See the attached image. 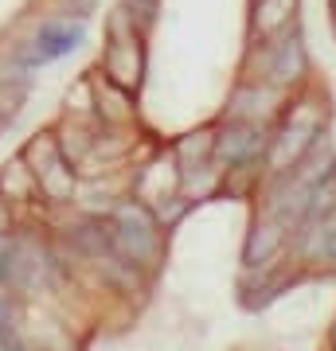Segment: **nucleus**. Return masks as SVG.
<instances>
[{
    "instance_id": "6e6552de",
    "label": "nucleus",
    "mask_w": 336,
    "mask_h": 351,
    "mask_svg": "<svg viewBox=\"0 0 336 351\" xmlns=\"http://www.w3.org/2000/svg\"><path fill=\"white\" fill-rule=\"evenodd\" d=\"M90 86H94V113H98L102 125L129 129L133 121H137V101H133V90L110 82L102 71L90 75Z\"/></svg>"
},
{
    "instance_id": "7ed1b4c3",
    "label": "nucleus",
    "mask_w": 336,
    "mask_h": 351,
    "mask_svg": "<svg viewBox=\"0 0 336 351\" xmlns=\"http://www.w3.org/2000/svg\"><path fill=\"white\" fill-rule=\"evenodd\" d=\"M110 234H113V250L122 254L133 269L137 265H153L161 258V223H157V215L141 199L113 203Z\"/></svg>"
},
{
    "instance_id": "423d86ee",
    "label": "nucleus",
    "mask_w": 336,
    "mask_h": 351,
    "mask_svg": "<svg viewBox=\"0 0 336 351\" xmlns=\"http://www.w3.org/2000/svg\"><path fill=\"white\" fill-rule=\"evenodd\" d=\"M266 149H270V129L250 125V121H231L223 117L215 125V149L212 160L227 172H238V168H266Z\"/></svg>"
},
{
    "instance_id": "20e7f679",
    "label": "nucleus",
    "mask_w": 336,
    "mask_h": 351,
    "mask_svg": "<svg viewBox=\"0 0 336 351\" xmlns=\"http://www.w3.org/2000/svg\"><path fill=\"white\" fill-rule=\"evenodd\" d=\"M20 156H24V164L32 168V176H36L39 199H47V203H55V207H63V203H71L78 195V172H75V164L63 156L55 129L36 133V137L24 145V152H20Z\"/></svg>"
},
{
    "instance_id": "1a4fd4ad",
    "label": "nucleus",
    "mask_w": 336,
    "mask_h": 351,
    "mask_svg": "<svg viewBox=\"0 0 336 351\" xmlns=\"http://www.w3.org/2000/svg\"><path fill=\"white\" fill-rule=\"evenodd\" d=\"M176 188H180V164H176V156L168 152V156H161V160L145 164L137 172V184H133V191H137V199L145 203V207H157V203L172 199Z\"/></svg>"
},
{
    "instance_id": "f257e3e1",
    "label": "nucleus",
    "mask_w": 336,
    "mask_h": 351,
    "mask_svg": "<svg viewBox=\"0 0 336 351\" xmlns=\"http://www.w3.org/2000/svg\"><path fill=\"white\" fill-rule=\"evenodd\" d=\"M309 43H305V32L301 24L278 32V36L266 39H250V51L243 59V75L247 78H262L270 86L286 90V94H298L305 82H309Z\"/></svg>"
},
{
    "instance_id": "aec40b11",
    "label": "nucleus",
    "mask_w": 336,
    "mask_h": 351,
    "mask_svg": "<svg viewBox=\"0 0 336 351\" xmlns=\"http://www.w3.org/2000/svg\"><path fill=\"white\" fill-rule=\"evenodd\" d=\"M333 36H336V20H333Z\"/></svg>"
},
{
    "instance_id": "f03ea898",
    "label": "nucleus",
    "mask_w": 336,
    "mask_h": 351,
    "mask_svg": "<svg viewBox=\"0 0 336 351\" xmlns=\"http://www.w3.org/2000/svg\"><path fill=\"white\" fill-rule=\"evenodd\" d=\"M145 27L125 12L122 4H113L106 12V43H102V63L98 71L110 82L137 94L145 82Z\"/></svg>"
},
{
    "instance_id": "a211bd4d",
    "label": "nucleus",
    "mask_w": 336,
    "mask_h": 351,
    "mask_svg": "<svg viewBox=\"0 0 336 351\" xmlns=\"http://www.w3.org/2000/svg\"><path fill=\"white\" fill-rule=\"evenodd\" d=\"M328 16H333V20H336V0H328Z\"/></svg>"
},
{
    "instance_id": "9b49d317",
    "label": "nucleus",
    "mask_w": 336,
    "mask_h": 351,
    "mask_svg": "<svg viewBox=\"0 0 336 351\" xmlns=\"http://www.w3.org/2000/svg\"><path fill=\"white\" fill-rule=\"evenodd\" d=\"M282 242H286V226L278 223L274 215H266V219L254 226V234L247 239V265H250V269L270 265V262H274V254L282 250Z\"/></svg>"
},
{
    "instance_id": "4468645a",
    "label": "nucleus",
    "mask_w": 336,
    "mask_h": 351,
    "mask_svg": "<svg viewBox=\"0 0 336 351\" xmlns=\"http://www.w3.org/2000/svg\"><path fill=\"white\" fill-rule=\"evenodd\" d=\"M32 75H36V71H32L12 47H0V86L32 90Z\"/></svg>"
},
{
    "instance_id": "2eb2a0df",
    "label": "nucleus",
    "mask_w": 336,
    "mask_h": 351,
    "mask_svg": "<svg viewBox=\"0 0 336 351\" xmlns=\"http://www.w3.org/2000/svg\"><path fill=\"white\" fill-rule=\"evenodd\" d=\"M117 4H122L145 32H149V27L157 24V16H161V0H117Z\"/></svg>"
},
{
    "instance_id": "f3484780",
    "label": "nucleus",
    "mask_w": 336,
    "mask_h": 351,
    "mask_svg": "<svg viewBox=\"0 0 336 351\" xmlns=\"http://www.w3.org/2000/svg\"><path fill=\"white\" fill-rule=\"evenodd\" d=\"M98 8V0H63V12H71V16H87Z\"/></svg>"
},
{
    "instance_id": "f8f14e48",
    "label": "nucleus",
    "mask_w": 336,
    "mask_h": 351,
    "mask_svg": "<svg viewBox=\"0 0 336 351\" xmlns=\"http://www.w3.org/2000/svg\"><path fill=\"white\" fill-rule=\"evenodd\" d=\"M212 149H215V129H192L172 145V156L180 164V172H192L199 164H212Z\"/></svg>"
},
{
    "instance_id": "9d476101",
    "label": "nucleus",
    "mask_w": 336,
    "mask_h": 351,
    "mask_svg": "<svg viewBox=\"0 0 336 351\" xmlns=\"http://www.w3.org/2000/svg\"><path fill=\"white\" fill-rule=\"evenodd\" d=\"M298 8L301 0H254L250 4V39H266L293 27L298 24Z\"/></svg>"
},
{
    "instance_id": "6ab92c4d",
    "label": "nucleus",
    "mask_w": 336,
    "mask_h": 351,
    "mask_svg": "<svg viewBox=\"0 0 336 351\" xmlns=\"http://www.w3.org/2000/svg\"><path fill=\"white\" fill-rule=\"evenodd\" d=\"M4 129H8V121H4V117H0V133H4Z\"/></svg>"
},
{
    "instance_id": "0eeeda50",
    "label": "nucleus",
    "mask_w": 336,
    "mask_h": 351,
    "mask_svg": "<svg viewBox=\"0 0 336 351\" xmlns=\"http://www.w3.org/2000/svg\"><path fill=\"white\" fill-rule=\"evenodd\" d=\"M286 106H289L286 90L270 86V82H262V78L238 75L235 90H231V98H227L223 117H231V121H250V125H262V129H274L278 121H282Z\"/></svg>"
},
{
    "instance_id": "39448f33",
    "label": "nucleus",
    "mask_w": 336,
    "mask_h": 351,
    "mask_svg": "<svg viewBox=\"0 0 336 351\" xmlns=\"http://www.w3.org/2000/svg\"><path fill=\"white\" fill-rule=\"evenodd\" d=\"M82 39H87V20H82V16H71V12H59V16H43V20L32 27V36L16 39L8 47L36 71V66L67 59L71 51L82 47Z\"/></svg>"
},
{
    "instance_id": "ddd939ff",
    "label": "nucleus",
    "mask_w": 336,
    "mask_h": 351,
    "mask_svg": "<svg viewBox=\"0 0 336 351\" xmlns=\"http://www.w3.org/2000/svg\"><path fill=\"white\" fill-rule=\"evenodd\" d=\"M0 191L4 195H12V203H32L39 199V188H36V176L32 168L24 164V156H16L0 168Z\"/></svg>"
},
{
    "instance_id": "dca6fc26",
    "label": "nucleus",
    "mask_w": 336,
    "mask_h": 351,
    "mask_svg": "<svg viewBox=\"0 0 336 351\" xmlns=\"http://www.w3.org/2000/svg\"><path fill=\"white\" fill-rule=\"evenodd\" d=\"M24 101H27V90L0 86V117H4V121H12L16 113L24 110Z\"/></svg>"
}]
</instances>
